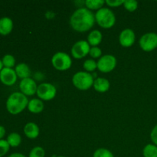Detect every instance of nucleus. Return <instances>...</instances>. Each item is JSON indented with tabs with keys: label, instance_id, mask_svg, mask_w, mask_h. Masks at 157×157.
<instances>
[{
	"label": "nucleus",
	"instance_id": "0eeeda50",
	"mask_svg": "<svg viewBox=\"0 0 157 157\" xmlns=\"http://www.w3.org/2000/svg\"><path fill=\"white\" fill-rule=\"evenodd\" d=\"M140 48L146 52H153L157 48V34L147 32L141 36L139 41Z\"/></svg>",
	"mask_w": 157,
	"mask_h": 157
},
{
	"label": "nucleus",
	"instance_id": "cd10ccee",
	"mask_svg": "<svg viewBox=\"0 0 157 157\" xmlns=\"http://www.w3.org/2000/svg\"><path fill=\"white\" fill-rule=\"evenodd\" d=\"M89 55L94 59V58H101L103 56L102 50L98 46H97V47H91L90 48V52H89Z\"/></svg>",
	"mask_w": 157,
	"mask_h": 157
},
{
	"label": "nucleus",
	"instance_id": "412c9836",
	"mask_svg": "<svg viewBox=\"0 0 157 157\" xmlns=\"http://www.w3.org/2000/svg\"><path fill=\"white\" fill-rule=\"evenodd\" d=\"M7 142L12 147H17L21 144V137L18 133H11L7 137Z\"/></svg>",
	"mask_w": 157,
	"mask_h": 157
},
{
	"label": "nucleus",
	"instance_id": "f8f14e48",
	"mask_svg": "<svg viewBox=\"0 0 157 157\" xmlns=\"http://www.w3.org/2000/svg\"><path fill=\"white\" fill-rule=\"evenodd\" d=\"M17 75L15 70L12 68L3 67L0 71V81L2 84L7 86H12L16 82Z\"/></svg>",
	"mask_w": 157,
	"mask_h": 157
},
{
	"label": "nucleus",
	"instance_id": "1a4fd4ad",
	"mask_svg": "<svg viewBox=\"0 0 157 157\" xmlns=\"http://www.w3.org/2000/svg\"><path fill=\"white\" fill-rule=\"evenodd\" d=\"M117 61L112 55H104L98 61V69L102 73H109L116 67Z\"/></svg>",
	"mask_w": 157,
	"mask_h": 157
},
{
	"label": "nucleus",
	"instance_id": "b1692460",
	"mask_svg": "<svg viewBox=\"0 0 157 157\" xmlns=\"http://www.w3.org/2000/svg\"><path fill=\"white\" fill-rule=\"evenodd\" d=\"M93 157H114L111 151L105 148H99L94 151Z\"/></svg>",
	"mask_w": 157,
	"mask_h": 157
},
{
	"label": "nucleus",
	"instance_id": "4be33fe9",
	"mask_svg": "<svg viewBox=\"0 0 157 157\" xmlns=\"http://www.w3.org/2000/svg\"><path fill=\"white\" fill-rule=\"evenodd\" d=\"M83 67L85 71L90 73L98 69V61L94 59H87L83 64Z\"/></svg>",
	"mask_w": 157,
	"mask_h": 157
},
{
	"label": "nucleus",
	"instance_id": "2eb2a0df",
	"mask_svg": "<svg viewBox=\"0 0 157 157\" xmlns=\"http://www.w3.org/2000/svg\"><path fill=\"white\" fill-rule=\"evenodd\" d=\"M44 103L43 101L40 100L39 98H33L29 101L28 104V110L29 112L32 113H40L44 110Z\"/></svg>",
	"mask_w": 157,
	"mask_h": 157
},
{
	"label": "nucleus",
	"instance_id": "ddd939ff",
	"mask_svg": "<svg viewBox=\"0 0 157 157\" xmlns=\"http://www.w3.org/2000/svg\"><path fill=\"white\" fill-rule=\"evenodd\" d=\"M24 133L29 139H35L39 136V127L34 122L27 123L24 127Z\"/></svg>",
	"mask_w": 157,
	"mask_h": 157
},
{
	"label": "nucleus",
	"instance_id": "9d476101",
	"mask_svg": "<svg viewBox=\"0 0 157 157\" xmlns=\"http://www.w3.org/2000/svg\"><path fill=\"white\" fill-rule=\"evenodd\" d=\"M19 89L21 93L25 96H33L36 94L38 85L35 80L29 78L25 79H22L19 84Z\"/></svg>",
	"mask_w": 157,
	"mask_h": 157
},
{
	"label": "nucleus",
	"instance_id": "a211bd4d",
	"mask_svg": "<svg viewBox=\"0 0 157 157\" xmlns=\"http://www.w3.org/2000/svg\"><path fill=\"white\" fill-rule=\"evenodd\" d=\"M15 71L16 73L17 77L22 79L30 78L31 76V69L28 64L25 63H20L18 65L15 66Z\"/></svg>",
	"mask_w": 157,
	"mask_h": 157
},
{
	"label": "nucleus",
	"instance_id": "aec40b11",
	"mask_svg": "<svg viewBox=\"0 0 157 157\" xmlns=\"http://www.w3.org/2000/svg\"><path fill=\"white\" fill-rule=\"evenodd\" d=\"M144 157H157V146L153 144H147L143 150Z\"/></svg>",
	"mask_w": 157,
	"mask_h": 157
},
{
	"label": "nucleus",
	"instance_id": "bb28decb",
	"mask_svg": "<svg viewBox=\"0 0 157 157\" xmlns=\"http://www.w3.org/2000/svg\"><path fill=\"white\" fill-rule=\"evenodd\" d=\"M10 146L8 144L7 140H0V157L4 156L9 152Z\"/></svg>",
	"mask_w": 157,
	"mask_h": 157
},
{
	"label": "nucleus",
	"instance_id": "dca6fc26",
	"mask_svg": "<svg viewBox=\"0 0 157 157\" xmlns=\"http://www.w3.org/2000/svg\"><path fill=\"white\" fill-rule=\"evenodd\" d=\"M13 21L9 17H2L0 18V34L7 35L12 31Z\"/></svg>",
	"mask_w": 157,
	"mask_h": 157
},
{
	"label": "nucleus",
	"instance_id": "6e6552de",
	"mask_svg": "<svg viewBox=\"0 0 157 157\" xmlns=\"http://www.w3.org/2000/svg\"><path fill=\"white\" fill-rule=\"evenodd\" d=\"M90 45L85 40H80L76 41L71 49V56L75 59H82L89 55Z\"/></svg>",
	"mask_w": 157,
	"mask_h": 157
},
{
	"label": "nucleus",
	"instance_id": "f3484780",
	"mask_svg": "<svg viewBox=\"0 0 157 157\" xmlns=\"http://www.w3.org/2000/svg\"><path fill=\"white\" fill-rule=\"evenodd\" d=\"M103 40V35L99 30L91 31L87 36V41L92 47H97L101 43Z\"/></svg>",
	"mask_w": 157,
	"mask_h": 157
},
{
	"label": "nucleus",
	"instance_id": "72a5a7b5",
	"mask_svg": "<svg viewBox=\"0 0 157 157\" xmlns=\"http://www.w3.org/2000/svg\"><path fill=\"white\" fill-rule=\"evenodd\" d=\"M55 157H65V156H55Z\"/></svg>",
	"mask_w": 157,
	"mask_h": 157
},
{
	"label": "nucleus",
	"instance_id": "473e14b6",
	"mask_svg": "<svg viewBox=\"0 0 157 157\" xmlns=\"http://www.w3.org/2000/svg\"><path fill=\"white\" fill-rule=\"evenodd\" d=\"M2 68H3L2 61V60H0V71H1L2 70Z\"/></svg>",
	"mask_w": 157,
	"mask_h": 157
},
{
	"label": "nucleus",
	"instance_id": "c85d7f7f",
	"mask_svg": "<svg viewBox=\"0 0 157 157\" xmlns=\"http://www.w3.org/2000/svg\"><path fill=\"white\" fill-rule=\"evenodd\" d=\"M124 1H122V0H107L105 1V4H107V6L112 8L119 7V6L124 5Z\"/></svg>",
	"mask_w": 157,
	"mask_h": 157
},
{
	"label": "nucleus",
	"instance_id": "20e7f679",
	"mask_svg": "<svg viewBox=\"0 0 157 157\" xmlns=\"http://www.w3.org/2000/svg\"><path fill=\"white\" fill-rule=\"evenodd\" d=\"M94 78L90 73L83 71L76 72L72 77V83L77 89L80 90H87L93 87Z\"/></svg>",
	"mask_w": 157,
	"mask_h": 157
},
{
	"label": "nucleus",
	"instance_id": "f03ea898",
	"mask_svg": "<svg viewBox=\"0 0 157 157\" xmlns=\"http://www.w3.org/2000/svg\"><path fill=\"white\" fill-rule=\"evenodd\" d=\"M29 101L27 96L21 92H15L7 99L6 108L11 114H18L28 107Z\"/></svg>",
	"mask_w": 157,
	"mask_h": 157
},
{
	"label": "nucleus",
	"instance_id": "a878e982",
	"mask_svg": "<svg viewBox=\"0 0 157 157\" xmlns=\"http://www.w3.org/2000/svg\"><path fill=\"white\" fill-rule=\"evenodd\" d=\"M124 7L129 12H134L138 8V2L136 0H127L124 1Z\"/></svg>",
	"mask_w": 157,
	"mask_h": 157
},
{
	"label": "nucleus",
	"instance_id": "5701e85b",
	"mask_svg": "<svg viewBox=\"0 0 157 157\" xmlns=\"http://www.w3.org/2000/svg\"><path fill=\"white\" fill-rule=\"evenodd\" d=\"M2 61L3 66L7 68H12L15 64V58L12 55H6L2 58Z\"/></svg>",
	"mask_w": 157,
	"mask_h": 157
},
{
	"label": "nucleus",
	"instance_id": "7c9ffc66",
	"mask_svg": "<svg viewBox=\"0 0 157 157\" xmlns=\"http://www.w3.org/2000/svg\"><path fill=\"white\" fill-rule=\"evenodd\" d=\"M5 134H6V129L2 126H0V140H2Z\"/></svg>",
	"mask_w": 157,
	"mask_h": 157
},
{
	"label": "nucleus",
	"instance_id": "9b49d317",
	"mask_svg": "<svg viewBox=\"0 0 157 157\" xmlns=\"http://www.w3.org/2000/svg\"><path fill=\"white\" fill-rule=\"evenodd\" d=\"M136 35L133 29H125L120 33L119 43L124 48L131 47L135 42Z\"/></svg>",
	"mask_w": 157,
	"mask_h": 157
},
{
	"label": "nucleus",
	"instance_id": "4468645a",
	"mask_svg": "<svg viewBox=\"0 0 157 157\" xmlns=\"http://www.w3.org/2000/svg\"><path fill=\"white\" fill-rule=\"evenodd\" d=\"M94 88L97 92L105 93L110 89V81L105 78H97L94 81Z\"/></svg>",
	"mask_w": 157,
	"mask_h": 157
},
{
	"label": "nucleus",
	"instance_id": "6ab92c4d",
	"mask_svg": "<svg viewBox=\"0 0 157 157\" xmlns=\"http://www.w3.org/2000/svg\"><path fill=\"white\" fill-rule=\"evenodd\" d=\"M105 4V1L104 0H87L84 1V5L86 8L89 10H97L104 8V5Z\"/></svg>",
	"mask_w": 157,
	"mask_h": 157
},
{
	"label": "nucleus",
	"instance_id": "f257e3e1",
	"mask_svg": "<svg viewBox=\"0 0 157 157\" xmlns=\"http://www.w3.org/2000/svg\"><path fill=\"white\" fill-rule=\"evenodd\" d=\"M70 25L78 32H85L94 25L95 15L86 7H80L73 12L70 18Z\"/></svg>",
	"mask_w": 157,
	"mask_h": 157
},
{
	"label": "nucleus",
	"instance_id": "393cba45",
	"mask_svg": "<svg viewBox=\"0 0 157 157\" xmlns=\"http://www.w3.org/2000/svg\"><path fill=\"white\" fill-rule=\"evenodd\" d=\"M45 151L41 147H35L31 150L29 157H44Z\"/></svg>",
	"mask_w": 157,
	"mask_h": 157
},
{
	"label": "nucleus",
	"instance_id": "2f4dec72",
	"mask_svg": "<svg viewBox=\"0 0 157 157\" xmlns=\"http://www.w3.org/2000/svg\"><path fill=\"white\" fill-rule=\"evenodd\" d=\"M8 157H26V156L20 153H12V154H11L10 156H9Z\"/></svg>",
	"mask_w": 157,
	"mask_h": 157
},
{
	"label": "nucleus",
	"instance_id": "c756f323",
	"mask_svg": "<svg viewBox=\"0 0 157 157\" xmlns=\"http://www.w3.org/2000/svg\"><path fill=\"white\" fill-rule=\"evenodd\" d=\"M150 139L153 144L157 146V124L155 126L150 133Z\"/></svg>",
	"mask_w": 157,
	"mask_h": 157
},
{
	"label": "nucleus",
	"instance_id": "423d86ee",
	"mask_svg": "<svg viewBox=\"0 0 157 157\" xmlns=\"http://www.w3.org/2000/svg\"><path fill=\"white\" fill-rule=\"evenodd\" d=\"M36 94L38 98L41 101H52L56 96L57 88L54 84L51 83H42L38 86Z\"/></svg>",
	"mask_w": 157,
	"mask_h": 157
},
{
	"label": "nucleus",
	"instance_id": "39448f33",
	"mask_svg": "<svg viewBox=\"0 0 157 157\" xmlns=\"http://www.w3.org/2000/svg\"><path fill=\"white\" fill-rule=\"evenodd\" d=\"M52 64L54 68L60 71H67L72 65L71 57L65 52H56L52 58Z\"/></svg>",
	"mask_w": 157,
	"mask_h": 157
},
{
	"label": "nucleus",
	"instance_id": "7ed1b4c3",
	"mask_svg": "<svg viewBox=\"0 0 157 157\" xmlns=\"http://www.w3.org/2000/svg\"><path fill=\"white\" fill-rule=\"evenodd\" d=\"M95 15V21L100 27L103 29H110L116 23V16L113 11L109 8H102L97 11Z\"/></svg>",
	"mask_w": 157,
	"mask_h": 157
}]
</instances>
